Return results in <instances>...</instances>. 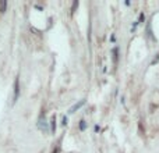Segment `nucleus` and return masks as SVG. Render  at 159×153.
Masks as SVG:
<instances>
[{
    "label": "nucleus",
    "instance_id": "f03ea898",
    "mask_svg": "<svg viewBox=\"0 0 159 153\" xmlns=\"http://www.w3.org/2000/svg\"><path fill=\"white\" fill-rule=\"evenodd\" d=\"M84 103H85V100H80V102H78L77 104H74V106L71 107V109H70V113H74L75 110H78V109H80V107H81L82 104H84Z\"/></svg>",
    "mask_w": 159,
    "mask_h": 153
},
{
    "label": "nucleus",
    "instance_id": "39448f33",
    "mask_svg": "<svg viewBox=\"0 0 159 153\" xmlns=\"http://www.w3.org/2000/svg\"><path fill=\"white\" fill-rule=\"evenodd\" d=\"M77 7H78V1H74V3H73V7H71V13H74Z\"/></svg>",
    "mask_w": 159,
    "mask_h": 153
},
{
    "label": "nucleus",
    "instance_id": "1a4fd4ad",
    "mask_svg": "<svg viewBox=\"0 0 159 153\" xmlns=\"http://www.w3.org/2000/svg\"><path fill=\"white\" fill-rule=\"evenodd\" d=\"M61 124H63V125H66V124H67V118H66V117L63 118V123H61Z\"/></svg>",
    "mask_w": 159,
    "mask_h": 153
},
{
    "label": "nucleus",
    "instance_id": "f257e3e1",
    "mask_svg": "<svg viewBox=\"0 0 159 153\" xmlns=\"http://www.w3.org/2000/svg\"><path fill=\"white\" fill-rule=\"evenodd\" d=\"M18 93H20V85H18V78H17V79H15V82H14V98H13V103L17 102Z\"/></svg>",
    "mask_w": 159,
    "mask_h": 153
},
{
    "label": "nucleus",
    "instance_id": "6e6552de",
    "mask_svg": "<svg viewBox=\"0 0 159 153\" xmlns=\"http://www.w3.org/2000/svg\"><path fill=\"white\" fill-rule=\"evenodd\" d=\"M113 54H115L113 60H115V61H117V49H115V50H113Z\"/></svg>",
    "mask_w": 159,
    "mask_h": 153
},
{
    "label": "nucleus",
    "instance_id": "423d86ee",
    "mask_svg": "<svg viewBox=\"0 0 159 153\" xmlns=\"http://www.w3.org/2000/svg\"><path fill=\"white\" fill-rule=\"evenodd\" d=\"M85 128H87L85 121H81V123H80V129H85Z\"/></svg>",
    "mask_w": 159,
    "mask_h": 153
},
{
    "label": "nucleus",
    "instance_id": "0eeeda50",
    "mask_svg": "<svg viewBox=\"0 0 159 153\" xmlns=\"http://www.w3.org/2000/svg\"><path fill=\"white\" fill-rule=\"evenodd\" d=\"M159 61V54H156V57H155L154 60H152V63H151V65H154V64H156Z\"/></svg>",
    "mask_w": 159,
    "mask_h": 153
},
{
    "label": "nucleus",
    "instance_id": "7ed1b4c3",
    "mask_svg": "<svg viewBox=\"0 0 159 153\" xmlns=\"http://www.w3.org/2000/svg\"><path fill=\"white\" fill-rule=\"evenodd\" d=\"M39 128H41V129H46L47 128V124H46V121H45V118H42V117H41V118H39Z\"/></svg>",
    "mask_w": 159,
    "mask_h": 153
},
{
    "label": "nucleus",
    "instance_id": "20e7f679",
    "mask_svg": "<svg viewBox=\"0 0 159 153\" xmlns=\"http://www.w3.org/2000/svg\"><path fill=\"white\" fill-rule=\"evenodd\" d=\"M6 7H7V3H6L4 0H3V1H0V13H4Z\"/></svg>",
    "mask_w": 159,
    "mask_h": 153
}]
</instances>
